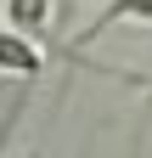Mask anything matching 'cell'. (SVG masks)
<instances>
[{"label":"cell","mask_w":152,"mask_h":158,"mask_svg":"<svg viewBox=\"0 0 152 158\" xmlns=\"http://www.w3.org/2000/svg\"><path fill=\"white\" fill-rule=\"evenodd\" d=\"M0 73L6 79H40L45 73V56H40V40H28V34H17V28H6L0 23Z\"/></svg>","instance_id":"1"},{"label":"cell","mask_w":152,"mask_h":158,"mask_svg":"<svg viewBox=\"0 0 152 158\" xmlns=\"http://www.w3.org/2000/svg\"><path fill=\"white\" fill-rule=\"evenodd\" d=\"M51 17H56V0H0V23L28 40H45Z\"/></svg>","instance_id":"3"},{"label":"cell","mask_w":152,"mask_h":158,"mask_svg":"<svg viewBox=\"0 0 152 158\" xmlns=\"http://www.w3.org/2000/svg\"><path fill=\"white\" fill-rule=\"evenodd\" d=\"M118 23H152V0H107V6H102L79 34L68 40V51H85L90 40H102L107 28H118Z\"/></svg>","instance_id":"2"}]
</instances>
